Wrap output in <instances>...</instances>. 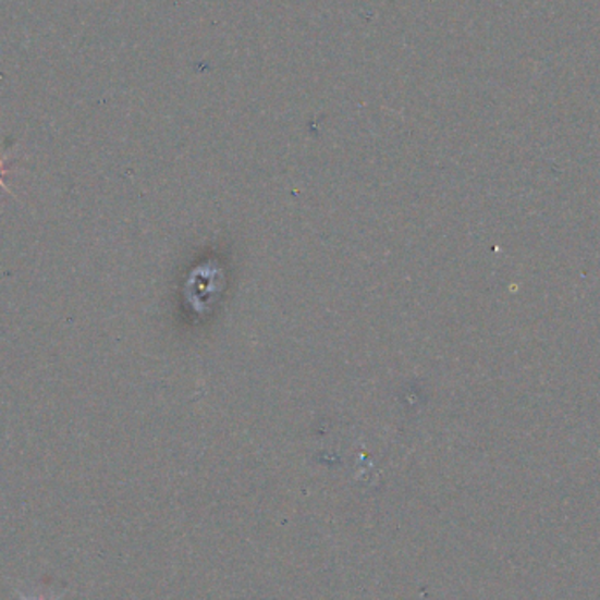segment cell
Masks as SVG:
<instances>
[{
  "label": "cell",
  "mask_w": 600,
  "mask_h": 600,
  "mask_svg": "<svg viewBox=\"0 0 600 600\" xmlns=\"http://www.w3.org/2000/svg\"><path fill=\"white\" fill-rule=\"evenodd\" d=\"M16 596L20 597V600H48V599H45V597H30V596H25V593H23V591H20L19 588H16ZM65 596V591H62V593H60V596H57V599L54 600H60L62 599V597Z\"/></svg>",
  "instance_id": "cell-1"
},
{
  "label": "cell",
  "mask_w": 600,
  "mask_h": 600,
  "mask_svg": "<svg viewBox=\"0 0 600 600\" xmlns=\"http://www.w3.org/2000/svg\"><path fill=\"white\" fill-rule=\"evenodd\" d=\"M4 174H5L4 160L0 158V188H5L4 181H2V176H4Z\"/></svg>",
  "instance_id": "cell-2"
}]
</instances>
